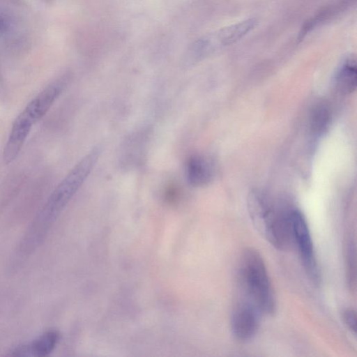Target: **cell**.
Masks as SVG:
<instances>
[{"mask_svg":"<svg viewBox=\"0 0 357 357\" xmlns=\"http://www.w3.org/2000/svg\"><path fill=\"white\" fill-rule=\"evenodd\" d=\"M33 123L22 112L13 123L4 147L3 158L5 164L12 162L24 144Z\"/></svg>","mask_w":357,"mask_h":357,"instance_id":"obj_7","label":"cell"},{"mask_svg":"<svg viewBox=\"0 0 357 357\" xmlns=\"http://www.w3.org/2000/svg\"><path fill=\"white\" fill-rule=\"evenodd\" d=\"M342 319L348 329L354 335L356 333V313L352 308H347L342 312Z\"/></svg>","mask_w":357,"mask_h":357,"instance_id":"obj_14","label":"cell"},{"mask_svg":"<svg viewBox=\"0 0 357 357\" xmlns=\"http://www.w3.org/2000/svg\"><path fill=\"white\" fill-rule=\"evenodd\" d=\"M328 121L329 114L325 107H318L314 110L311 124L315 131H323L326 128Z\"/></svg>","mask_w":357,"mask_h":357,"instance_id":"obj_13","label":"cell"},{"mask_svg":"<svg viewBox=\"0 0 357 357\" xmlns=\"http://www.w3.org/2000/svg\"><path fill=\"white\" fill-rule=\"evenodd\" d=\"M248 211L254 227L273 247L287 250L292 243L289 211L276 208L265 196L252 194L248 199Z\"/></svg>","mask_w":357,"mask_h":357,"instance_id":"obj_3","label":"cell"},{"mask_svg":"<svg viewBox=\"0 0 357 357\" xmlns=\"http://www.w3.org/2000/svg\"><path fill=\"white\" fill-rule=\"evenodd\" d=\"M289 218L291 240L298 248L305 272L310 282L319 286L321 280V273L306 220L297 209L289 210Z\"/></svg>","mask_w":357,"mask_h":357,"instance_id":"obj_4","label":"cell"},{"mask_svg":"<svg viewBox=\"0 0 357 357\" xmlns=\"http://www.w3.org/2000/svg\"><path fill=\"white\" fill-rule=\"evenodd\" d=\"M238 280L243 297L261 314L271 316L276 311V300L264 261L258 251L245 248L240 259Z\"/></svg>","mask_w":357,"mask_h":357,"instance_id":"obj_2","label":"cell"},{"mask_svg":"<svg viewBox=\"0 0 357 357\" xmlns=\"http://www.w3.org/2000/svg\"><path fill=\"white\" fill-rule=\"evenodd\" d=\"M261 313L243 297L238 301L232 312L231 328L234 338L240 342H247L256 335Z\"/></svg>","mask_w":357,"mask_h":357,"instance_id":"obj_6","label":"cell"},{"mask_svg":"<svg viewBox=\"0 0 357 357\" xmlns=\"http://www.w3.org/2000/svg\"><path fill=\"white\" fill-rule=\"evenodd\" d=\"M64 86L63 80L50 84L27 104L23 112L35 124L50 109Z\"/></svg>","mask_w":357,"mask_h":357,"instance_id":"obj_8","label":"cell"},{"mask_svg":"<svg viewBox=\"0 0 357 357\" xmlns=\"http://www.w3.org/2000/svg\"><path fill=\"white\" fill-rule=\"evenodd\" d=\"M59 339V334L56 331H49L38 337L31 344L16 348L13 356H44L51 353Z\"/></svg>","mask_w":357,"mask_h":357,"instance_id":"obj_10","label":"cell"},{"mask_svg":"<svg viewBox=\"0 0 357 357\" xmlns=\"http://www.w3.org/2000/svg\"><path fill=\"white\" fill-rule=\"evenodd\" d=\"M257 24L256 19L250 18L221 28L198 40L192 45L191 50L197 56L209 54L236 42L252 30Z\"/></svg>","mask_w":357,"mask_h":357,"instance_id":"obj_5","label":"cell"},{"mask_svg":"<svg viewBox=\"0 0 357 357\" xmlns=\"http://www.w3.org/2000/svg\"><path fill=\"white\" fill-rule=\"evenodd\" d=\"M5 29H6L5 21L2 19H0V33L2 32Z\"/></svg>","mask_w":357,"mask_h":357,"instance_id":"obj_15","label":"cell"},{"mask_svg":"<svg viewBox=\"0 0 357 357\" xmlns=\"http://www.w3.org/2000/svg\"><path fill=\"white\" fill-rule=\"evenodd\" d=\"M346 273L347 280L350 291H355L356 289V248L352 241L347 243L346 255Z\"/></svg>","mask_w":357,"mask_h":357,"instance_id":"obj_12","label":"cell"},{"mask_svg":"<svg viewBox=\"0 0 357 357\" xmlns=\"http://www.w3.org/2000/svg\"><path fill=\"white\" fill-rule=\"evenodd\" d=\"M186 178L193 186L201 187L210 183L214 170L211 162L201 155L191 156L186 164Z\"/></svg>","mask_w":357,"mask_h":357,"instance_id":"obj_9","label":"cell"},{"mask_svg":"<svg viewBox=\"0 0 357 357\" xmlns=\"http://www.w3.org/2000/svg\"><path fill=\"white\" fill-rule=\"evenodd\" d=\"M100 153L95 148L84 156L59 183L38 213L24 239L22 248L34 250L43 240L50 227L84 183Z\"/></svg>","mask_w":357,"mask_h":357,"instance_id":"obj_1","label":"cell"},{"mask_svg":"<svg viewBox=\"0 0 357 357\" xmlns=\"http://www.w3.org/2000/svg\"><path fill=\"white\" fill-rule=\"evenodd\" d=\"M356 63L354 59H346L340 66L336 76L335 83L337 89L344 93L353 92L356 86Z\"/></svg>","mask_w":357,"mask_h":357,"instance_id":"obj_11","label":"cell"}]
</instances>
